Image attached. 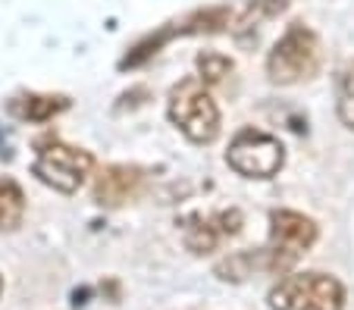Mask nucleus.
<instances>
[{
  "mask_svg": "<svg viewBox=\"0 0 354 310\" xmlns=\"http://www.w3.org/2000/svg\"><path fill=\"white\" fill-rule=\"evenodd\" d=\"M241 210L229 207L220 213H192L182 220V238H185V248L192 254H214L220 248L223 238H232L241 232Z\"/></svg>",
  "mask_w": 354,
  "mask_h": 310,
  "instance_id": "7",
  "label": "nucleus"
},
{
  "mask_svg": "<svg viewBox=\"0 0 354 310\" xmlns=\"http://www.w3.org/2000/svg\"><path fill=\"white\" fill-rule=\"evenodd\" d=\"M26 220V191L16 179L0 175V232H16Z\"/></svg>",
  "mask_w": 354,
  "mask_h": 310,
  "instance_id": "10",
  "label": "nucleus"
},
{
  "mask_svg": "<svg viewBox=\"0 0 354 310\" xmlns=\"http://www.w3.org/2000/svg\"><path fill=\"white\" fill-rule=\"evenodd\" d=\"M226 163L245 179H273L286 163V148L279 138L248 126L229 142Z\"/></svg>",
  "mask_w": 354,
  "mask_h": 310,
  "instance_id": "6",
  "label": "nucleus"
},
{
  "mask_svg": "<svg viewBox=\"0 0 354 310\" xmlns=\"http://www.w3.org/2000/svg\"><path fill=\"white\" fill-rule=\"evenodd\" d=\"M198 72L201 81L216 85V81H223V75L232 72V60L226 54H216V50H204V54H198Z\"/></svg>",
  "mask_w": 354,
  "mask_h": 310,
  "instance_id": "12",
  "label": "nucleus"
},
{
  "mask_svg": "<svg viewBox=\"0 0 354 310\" xmlns=\"http://www.w3.org/2000/svg\"><path fill=\"white\" fill-rule=\"evenodd\" d=\"M91 169H94L91 151L66 144L57 135H41L35 142L32 175H38V182L50 185L60 195H75L91 175Z\"/></svg>",
  "mask_w": 354,
  "mask_h": 310,
  "instance_id": "1",
  "label": "nucleus"
},
{
  "mask_svg": "<svg viewBox=\"0 0 354 310\" xmlns=\"http://www.w3.org/2000/svg\"><path fill=\"white\" fill-rule=\"evenodd\" d=\"M335 116L345 128H354V60L342 63L335 72Z\"/></svg>",
  "mask_w": 354,
  "mask_h": 310,
  "instance_id": "11",
  "label": "nucleus"
},
{
  "mask_svg": "<svg viewBox=\"0 0 354 310\" xmlns=\"http://www.w3.org/2000/svg\"><path fill=\"white\" fill-rule=\"evenodd\" d=\"M317 223L298 210H273L270 213V242L261 248L263 254V273L286 276L301 257L317 244Z\"/></svg>",
  "mask_w": 354,
  "mask_h": 310,
  "instance_id": "2",
  "label": "nucleus"
},
{
  "mask_svg": "<svg viewBox=\"0 0 354 310\" xmlns=\"http://www.w3.org/2000/svg\"><path fill=\"white\" fill-rule=\"evenodd\" d=\"M167 113L192 144H210L220 135V107L201 79H182L169 91Z\"/></svg>",
  "mask_w": 354,
  "mask_h": 310,
  "instance_id": "3",
  "label": "nucleus"
},
{
  "mask_svg": "<svg viewBox=\"0 0 354 310\" xmlns=\"http://www.w3.org/2000/svg\"><path fill=\"white\" fill-rule=\"evenodd\" d=\"M145 188V169L132 163H110L94 175L91 197L97 207H122L135 201Z\"/></svg>",
  "mask_w": 354,
  "mask_h": 310,
  "instance_id": "8",
  "label": "nucleus"
},
{
  "mask_svg": "<svg viewBox=\"0 0 354 310\" xmlns=\"http://www.w3.org/2000/svg\"><path fill=\"white\" fill-rule=\"evenodd\" d=\"M0 291H3V276H0Z\"/></svg>",
  "mask_w": 354,
  "mask_h": 310,
  "instance_id": "13",
  "label": "nucleus"
},
{
  "mask_svg": "<svg viewBox=\"0 0 354 310\" xmlns=\"http://www.w3.org/2000/svg\"><path fill=\"white\" fill-rule=\"evenodd\" d=\"M320 57H323V50H320V38L314 35V28H308L304 22H292L279 35L273 50H270L267 75L276 85H295V81H304L310 75H317Z\"/></svg>",
  "mask_w": 354,
  "mask_h": 310,
  "instance_id": "4",
  "label": "nucleus"
},
{
  "mask_svg": "<svg viewBox=\"0 0 354 310\" xmlns=\"http://www.w3.org/2000/svg\"><path fill=\"white\" fill-rule=\"evenodd\" d=\"M69 110V97L63 95H38V91H22V95L10 97L7 113L22 122H47Z\"/></svg>",
  "mask_w": 354,
  "mask_h": 310,
  "instance_id": "9",
  "label": "nucleus"
},
{
  "mask_svg": "<svg viewBox=\"0 0 354 310\" xmlns=\"http://www.w3.org/2000/svg\"><path fill=\"white\" fill-rule=\"evenodd\" d=\"M270 310H342L345 285L329 273H286L267 295Z\"/></svg>",
  "mask_w": 354,
  "mask_h": 310,
  "instance_id": "5",
  "label": "nucleus"
}]
</instances>
